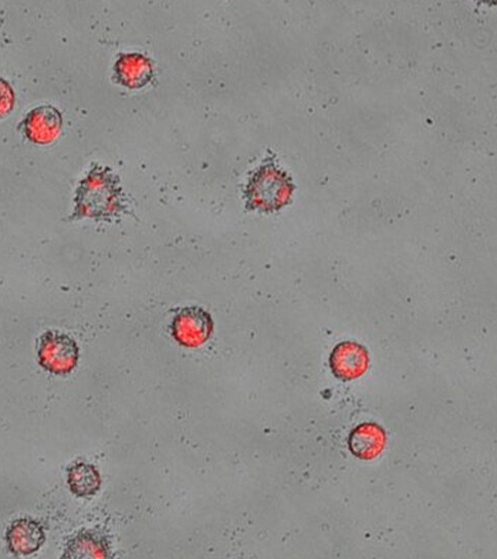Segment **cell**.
<instances>
[{"instance_id": "cell-1", "label": "cell", "mask_w": 497, "mask_h": 559, "mask_svg": "<svg viewBox=\"0 0 497 559\" xmlns=\"http://www.w3.org/2000/svg\"><path fill=\"white\" fill-rule=\"evenodd\" d=\"M120 179L109 168L96 166L82 180L75 196V218L107 219L122 210Z\"/></svg>"}, {"instance_id": "cell-2", "label": "cell", "mask_w": 497, "mask_h": 559, "mask_svg": "<svg viewBox=\"0 0 497 559\" xmlns=\"http://www.w3.org/2000/svg\"><path fill=\"white\" fill-rule=\"evenodd\" d=\"M294 190L291 178L276 164H262L250 176L245 189L246 207L270 213L289 203Z\"/></svg>"}, {"instance_id": "cell-3", "label": "cell", "mask_w": 497, "mask_h": 559, "mask_svg": "<svg viewBox=\"0 0 497 559\" xmlns=\"http://www.w3.org/2000/svg\"><path fill=\"white\" fill-rule=\"evenodd\" d=\"M214 328L212 315L200 306L180 308L170 325L173 339L179 346L188 349H197L208 343Z\"/></svg>"}, {"instance_id": "cell-4", "label": "cell", "mask_w": 497, "mask_h": 559, "mask_svg": "<svg viewBox=\"0 0 497 559\" xmlns=\"http://www.w3.org/2000/svg\"><path fill=\"white\" fill-rule=\"evenodd\" d=\"M40 365L53 375L70 374L80 360V348L69 335L58 331H47L37 347Z\"/></svg>"}, {"instance_id": "cell-5", "label": "cell", "mask_w": 497, "mask_h": 559, "mask_svg": "<svg viewBox=\"0 0 497 559\" xmlns=\"http://www.w3.org/2000/svg\"><path fill=\"white\" fill-rule=\"evenodd\" d=\"M63 117L53 105L37 106L29 111L19 125V130L32 143L48 145L61 134Z\"/></svg>"}, {"instance_id": "cell-6", "label": "cell", "mask_w": 497, "mask_h": 559, "mask_svg": "<svg viewBox=\"0 0 497 559\" xmlns=\"http://www.w3.org/2000/svg\"><path fill=\"white\" fill-rule=\"evenodd\" d=\"M329 362L337 379L353 381L366 374L370 358L364 346L354 342H343L334 348Z\"/></svg>"}, {"instance_id": "cell-7", "label": "cell", "mask_w": 497, "mask_h": 559, "mask_svg": "<svg viewBox=\"0 0 497 559\" xmlns=\"http://www.w3.org/2000/svg\"><path fill=\"white\" fill-rule=\"evenodd\" d=\"M6 540L10 551L16 555H30L40 550L46 542L44 527L32 518L14 521L7 531Z\"/></svg>"}, {"instance_id": "cell-8", "label": "cell", "mask_w": 497, "mask_h": 559, "mask_svg": "<svg viewBox=\"0 0 497 559\" xmlns=\"http://www.w3.org/2000/svg\"><path fill=\"white\" fill-rule=\"evenodd\" d=\"M387 434L375 423H364L355 428L349 438L350 451L360 460L371 461L385 450Z\"/></svg>"}, {"instance_id": "cell-9", "label": "cell", "mask_w": 497, "mask_h": 559, "mask_svg": "<svg viewBox=\"0 0 497 559\" xmlns=\"http://www.w3.org/2000/svg\"><path fill=\"white\" fill-rule=\"evenodd\" d=\"M70 492L79 498L96 496L101 489L102 479L98 469L89 463L79 462L67 470Z\"/></svg>"}, {"instance_id": "cell-10", "label": "cell", "mask_w": 497, "mask_h": 559, "mask_svg": "<svg viewBox=\"0 0 497 559\" xmlns=\"http://www.w3.org/2000/svg\"><path fill=\"white\" fill-rule=\"evenodd\" d=\"M109 556L107 540L93 532H82L66 545L62 558H106Z\"/></svg>"}, {"instance_id": "cell-11", "label": "cell", "mask_w": 497, "mask_h": 559, "mask_svg": "<svg viewBox=\"0 0 497 559\" xmlns=\"http://www.w3.org/2000/svg\"><path fill=\"white\" fill-rule=\"evenodd\" d=\"M118 81L127 87H141L151 77L149 61L141 55H123L114 65Z\"/></svg>"}, {"instance_id": "cell-12", "label": "cell", "mask_w": 497, "mask_h": 559, "mask_svg": "<svg viewBox=\"0 0 497 559\" xmlns=\"http://www.w3.org/2000/svg\"><path fill=\"white\" fill-rule=\"evenodd\" d=\"M16 103V94L11 84L0 78V119L12 113Z\"/></svg>"}]
</instances>
